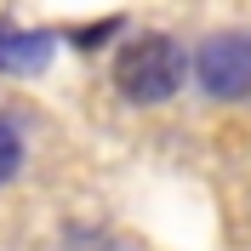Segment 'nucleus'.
Returning a JSON list of instances; mask_svg holds the SVG:
<instances>
[{
	"label": "nucleus",
	"mask_w": 251,
	"mask_h": 251,
	"mask_svg": "<svg viewBox=\"0 0 251 251\" xmlns=\"http://www.w3.org/2000/svg\"><path fill=\"white\" fill-rule=\"evenodd\" d=\"M188 69H194V57L177 46L172 34H131V40L114 51V86H120V97L137 103V109L172 103V97L183 92Z\"/></svg>",
	"instance_id": "nucleus-1"
},
{
	"label": "nucleus",
	"mask_w": 251,
	"mask_h": 251,
	"mask_svg": "<svg viewBox=\"0 0 251 251\" xmlns=\"http://www.w3.org/2000/svg\"><path fill=\"white\" fill-rule=\"evenodd\" d=\"M194 86L211 103L251 97V29H217L194 46Z\"/></svg>",
	"instance_id": "nucleus-2"
},
{
	"label": "nucleus",
	"mask_w": 251,
	"mask_h": 251,
	"mask_svg": "<svg viewBox=\"0 0 251 251\" xmlns=\"http://www.w3.org/2000/svg\"><path fill=\"white\" fill-rule=\"evenodd\" d=\"M57 51V34L51 29H23V23H0V75H40Z\"/></svg>",
	"instance_id": "nucleus-3"
},
{
	"label": "nucleus",
	"mask_w": 251,
	"mask_h": 251,
	"mask_svg": "<svg viewBox=\"0 0 251 251\" xmlns=\"http://www.w3.org/2000/svg\"><path fill=\"white\" fill-rule=\"evenodd\" d=\"M114 34H126V17H120V12L97 17V23H80V29H69V34H63V40H69V46H75V51H97V46H109Z\"/></svg>",
	"instance_id": "nucleus-4"
},
{
	"label": "nucleus",
	"mask_w": 251,
	"mask_h": 251,
	"mask_svg": "<svg viewBox=\"0 0 251 251\" xmlns=\"http://www.w3.org/2000/svg\"><path fill=\"white\" fill-rule=\"evenodd\" d=\"M23 166H29V143H23V131L12 120H0V188L12 183Z\"/></svg>",
	"instance_id": "nucleus-5"
},
{
	"label": "nucleus",
	"mask_w": 251,
	"mask_h": 251,
	"mask_svg": "<svg viewBox=\"0 0 251 251\" xmlns=\"http://www.w3.org/2000/svg\"><path fill=\"white\" fill-rule=\"evenodd\" d=\"M63 251H114V234L92 228V223H69L63 228Z\"/></svg>",
	"instance_id": "nucleus-6"
}]
</instances>
